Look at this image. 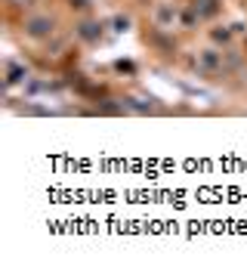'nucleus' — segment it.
Segmentation results:
<instances>
[{
	"label": "nucleus",
	"mask_w": 247,
	"mask_h": 272,
	"mask_svg": "<svg viewBox=\"0 0 247 272\" xmlns=\"http://www.w3.org/2000/svg\"><path fill=\"white\" fill-rule=\"evenodd\" d=\"M47 25H50L47 19H37V22H31V28H28V31H31V34H44V31H47Z\"/></svg>",
	"instance_id": "nucleus-1"
}]
</instances>
